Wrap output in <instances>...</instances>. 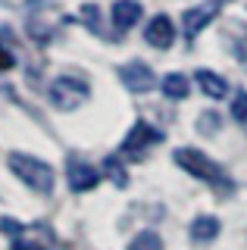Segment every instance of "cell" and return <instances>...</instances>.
<instances>
[{"instance_id":"cell-13","label":"cell","mask_w":247,"mask_h":250,"mask_svg":"<svg viewBox=\"0 0 247 250\" xmlns=\"http://www.w3.org/2000/svg\"><path fill=\"white\" fill-rule=\"evenodd\" d=\"M103 172L113 178V185H119V188L128 185V172H125V166L119 163V156H106V160H103Z\"/></svg>"},{"instance_id":"cell-2","label":"cell","mask_w":247,"mask_h":250,"mask_svg":"<svg viewBox=\"0 0 247 250\" xmlns=\"http://www.w3.org/2000/svg\"><path fill=\"white\" fill-rule=\"evenodd\" d=\"M175 163L185 169V172H191V175H197V178H204V182H210V185H219V182H226V172H222L216 163L210 160L206 153H200V150H191V147H182V150H175Z\"/></svg>"},{"instance_id":"cell-10","label":"cell","mask_w":247,"mask_h":250,"mask_svg":"<svg viewBox=\"0 0 247 250\" xmlns=\"http://www.w3.org/2000/svg\"><path fill=\"white\" fill-rule=\"evenodd\" d=\"M138 19H141V6H138L135 0H119V3L113 6V25L119 31L132 28Z\"/></svg>"},{"instance_id":"cell-11","label":"cell","mask_w":247,"mask_h":250,"mask_svg":"<svg viewBox=\"0 0 247 250\" xmlns=\"http://www.w3.org/2000/svg\"><path fill=\"white\" fill-rule=\"evenodd\" d=\"M160 88H163L166 97H172V100H185V97H188V91H191V82H188V78H185L182 72H172V75H166V78H163V84H160Z\"/></svg>"},{"instance_id":"cell-19","label":"cell","mask_w":247,"mask_h":250,"mask_svg":"<svg viewBox=\"0 0 247 250\" xmlns=\"http://www.w3.org/2000/svg\"><path fill=\"white\" fill-rule=\"evenodd\" d=\"M10 66H13V57L3 50V47H0V69H10Z\"/></svg>"},{"instance_id":"cell-14","label":"cell","mask_w":247,"mask_h":250,"mask_svg":"<svg viewBox=\"0 0 247 250\" xmlns=\"http://www.w3.org/2000/svg\"><path fill=\"white\" fill-rule=\"evenodd\" d=\"M128 250H163V241H160L157 231H141L132 244H128Z\"/></svg>"},{"instance_id":"cell-8","label":"cell","mask_w":247,"mask_h":250,"mask_svg":"<svg viewBox=\"0 0 247 250\" xmlns=\"http://www.w3.org/2000/svg\"><path fill=\"white\" fill-rule=\"evenodd\" d=\"M216 13H219V6H216V3H204V6H194V10H188V13L182 16V22H185V35L194 38L197 31L204 28Z\"/></svg>"},{"instance_id":"cell-16","label":"cell","mask_w":247,"mask_h":250,"mask_svg":"<svg viewBox=\"0 0 247 250\" xmlns=\"http://www.w3.org/2000/svg\"><path fill=\"white\" fill-rule=\"evenodd\" d=\"M0 229H3L10 238H19V231H22V225L16 222V219H0Z\"/></svg>"},{"instance_id":"cell-1","label":"cell","mask_w":247,"mask_h":250,"mask_svg":"<svg viewBox=\"0 0 247 250\" xmlns=\"http://www.w3.org/2000/svg\"><path fill=\"white\" fill-rule=\"evenodd\" d=\"M6 163H10V169L19 175V182H25L32 191H41V194L53 191V169L44 160L28 156V153H10Z\"/></svg>"},{"instance_id":"cell-17","label":"cell","mask_w":247,"mask_h":250,"mask_svg":"<svg viewBox=\"0 0 247 250\" xmlns=\"http://www.w3.org/2000/svg\"><path fill=\"white\" fill-rule=\"evenodd\" d=\"M213 125H219V116L210 113V116H204V119H200V128H204V135H213V131H210Z\"/></svg>"},{"instance_id":"cell-6","label":"cell","mask_w":247,"mask_h":250,"mask_svg":"<svg viewBox=\"0 0 247 250\" xmlns=\"http://www.w3.org/2000/svg\"><path fill=\"white\" fill-rule=\"evenodd\" d=\"M66 175H69V188L72 191H91L100 182V172L94 166H88V163L75 160V156L66 163Z\"/></svg>"},{"instance_id":"cell-5","label":"cell","mask_w":247,"mask_h":250,"mask_svg":"<svg viewBox=\"0 0 247 250\" xmlns=\"http://www.w3.org/2000/svg\"><path fill=\"white\" fill-rule=\"evenodd\" d=\"M119 82L125 84L128 91L144 94V91H150L153 84H157V75H153V69L144 66V62H128V66L119 69Z\"/></svg>"},{"instance_id":"cell-18","label":"cell","mask_w":247,"mask_h":250,"mask_svg":"<svg viewBox=\"0 0 247 250\" xmlns=\"http://www.w3.org/2000/svg\"><path fill=\"white\" fill-rule=\"evenodd\" d=\"M13 250H44L41 244H32V241H16L13 244Z\"/></svg>"},{"instance_id":"cell-9","label":"cell","mask_w":247,"mask_h":250,"mask_svg":"<svg viewBox=\"0 0 247 250\" xmlns=\"http://www.w3.org/2000/svg\"><path fill=\"white\" fill-rule=\"evenodd\" d=\"M197 78V84H200V91L206 94V97H213V100H222L228 94V82L222 75H216V72H210V69H200V72L194 75Z\"/></svg>"},{"instance_id":"cell-15","label":"cell","mask_w":247,"mask_h":250,"mask_svg":"<svg viewBox=\"0 0 247 250\" xmlns=\"http://www.w3.org/2000/svg\"><path fill=\"white\" fill-rule=\"evenodd\" d=\"M231 116H235V122H247V91H241L235 97V104H231Z\"/></svg>"},{"instance_id":"cell-7","label":"cell","mask_w":247,"mask_h":250,"mask_svg":"<svg viewBox=\"0 0 247 250\" xmlns=\"http://www.w3.org/2000/svg\"><path fill=\"white\" fill-rule=\"evenodd\" d=\"M144 41H147L150 47H172L175 41V25L169 16H153V19L147 22V28H144Z\"/></svg>"},{"instance_id":"cell-12","label":"cell","mask_w":247,"mask_h":250,"mask_svg":"<svg viewBox=\"0 0 247 250\" xmlns=\"http://www.w3.org/2000/svg\"><path fill=\"white\" fill-rule=\"evenodd\" d=\"M216 234H219V219L200 216V219L191 222V238H194V241H213Z\"/></svg>"},{"instance_id":"cell-3","label":"cell","mask_w":247,"mask_h":250,"mask_svg":"<svg viewBox=\"0 0 247 250\" xmlns=\"http://www.w3.org/2000/svg\"><path fill=\"white\" fill-rule=\"evenodd\" d=\"M88 97H91V88L82 82V78L63 75V78H57V82L50 84V100H53V106H60V109H75Z\"/></svg>"},{"instance_id":"cell-4","label":"cell","mask_w":247,"mask_h":250,"mask_svg":"<svg viewBox=\"0 0 247 250\" xmlns=\"http://www.w3.org/2000/svg\"><path fill=\"white\" fill-rule=\"evenodd\" d=\"M163 135H160L157 128H150L147 122H135V128L128 131V138L122 141V156H128V160H141L144 153H147V147L160 144Z\"/></svg>"}]
</instances>
